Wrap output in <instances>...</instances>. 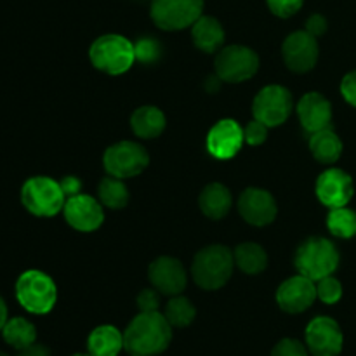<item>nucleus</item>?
I'll use <instances>...</instances> for the list:
<instances>
[{"label":"nucleus","mask_w":356,"mask_h":356,"mask_svg":"<svg viewBox=\"0 0 356 356\" xmlns=\"http://www.w3.org/2000/svg\"><path fill=\"white\" fill-rule=\"evenodd\" d=\"M90 63L108 75H122L136 61V45L129 38L108 33L96 38L89 49Z\"/></svg>","instance_id":"obj_4"},{"label":"nucleus","mask_w":356,"mask_h":356,"mask_svg":"<svg viewBox=\"0 0 356 356\" xmlns=\"http://www.w3.org/2000/svg\"><path fill=\"white\" fill-rule=\"evenodd\" d=\"M341 94L344 99L356 108V70L348 73L341 82Z\"/></svg>","instance_id":"obj_36"},{"label":"nucleus","mask_w":356,"mask_h":356,"mask_svg":"<svg viewBox=\"0 0 356 356\" xmlns=\"http://www.w3.org/2000/svg\"><path fill=\"white\" fill-rule=\"evenodd\" d=\"M172 325L160 312L139 313L124 332V350L131 356H156L169 348Z\"/></svg>","instance_id":"obj_1"},{"label":"nucleus","mask_w":356,"mask_h":356,"mask_svg":"<svg viewBox=\"0 0 356 356\" xmlns=\"http://www.w3.org/2000/svg\"><path fill=\"white\" fill-rule=\"evenodd\" d=\"M191 37H193V44L200 51L212 54V52H218L225 42V28L216 17L202 14L191 26Z\"/></svg>","instance_id":"obj_20"},{"label":"nucleus","mask_w":356,"mask_h":356,"mask_svg":"<svg viewBox=\"0 0 356 356\" xmlns=\"http://www.w3.org/2000/svg\"><path fill=\"white\" fill-rule=\"evenodd\" d=\"M316 282L305 275H296L285 280L277 291V302L285 313L298 315V313L306 312L312 308L313 302L316 301Z\"/></svg>","instance_id":"obj_14"},{"label":"nucleus","mask_w":356,"mask_h":356,"mask_svg":"<svg viewBox=\"0 0 356 356\" xmlns=\"http://www.w3.org/2000/svg\"><path fill=\"white\" fill-rule=\"evenodd\" d=\"M327 228L334 236L339 238H353L356 235V212L344 207L330 209L327 216Z\"/></svg>","instance_id":"obj_29"},{"label":"nucleus","mask_w":356,"mask_h":356,"mask_svg":"<svg viewBox=\"0 0 356 356\" xmlns=\"http://www.w3.org/2000/svg\"><path fill=\"white\" fill-rule=\"evenodd\" d=\"M214 66L222 82H245L259 70V56L245 45H228L216 56Z\"/></svg>","instance_id":"obj_8"},{"label":"nucleus","mask_w":356,"mask_h":356,"mask_svg":"<svg viewBox=\"0 0 356 356\" xmlns=\"http://www.w3.org/2000/svg\"><path fill=\"white\" fill-rule=\"evenodd\" d=\"M14 292L21 308L31 315H47L58 301L54 280L40 270L23 271L17 277Z\"/></svg>","instance_id":"obj_3"},{"label":"nucleus","mask_w":356,"mask_h":356,"mask_svg":"<svg viewBox=\"0 0 356 356\" xmlns=\"http://www.w3.org/2000/svg\"><path fill=\"white\" fill-rule=\"evenodd\" d=\"M148 278L160 294H165L169 298L179 296L188 284L186 270L181 264V261L169 256L159 257L149 264Z\"/></svg>","instance_id":"obj_16"},{"label":"nucleus","mask_w":356,"mask_h":356,"mask_svg":"<svg viewBox=\"0 0 356 356\" xmlns=\"http://www.w3.org/2000/svg\"><path fill=\"white\" fill-rule=\"evenodd\" d=\"M316 294H318L320 301L325 302V305H336L343 298V285L337 278L329 275V277L316 282Z\"/></svg>","instance_id":"obj_30"},{"label":"nucleus","mask_w":356,"mask_h":356,"mask_svg":"<svg viewBox=\"0 0 356 356\" xmlns=\"http://www.w3.org/2000/svg\"><path fill=\"white\" fill-rule=\"evenodd\" d=\"M238 212L249 225L268 226L277 218V200L263 188H247L238 198Z\"/></svg>","instance_id":"obj_15"},{"label":"nucleus","mask_w":356,"mask_h":356,"mask_svg":"<svg viewBox=\"0 0 356 356\" xmlns=\"http://www.w3.org/2000/svg\"><path fill=\"white\" fill-rule=\"evenodd\" d=\"M2 337L10 348L21 351L37 343V329L30 320L23 318V316H13L3 325Z\"/></svg>","instance_id":"obj_25"},{"label":"nucleus","mask_w":356,"mask_h":356,"mask_svg":"<svg viewBox=\"0 0 356 356\" xmlns=\"http://www.w3.org/2000/svg\"><path fill=\"white\" fill-rule=\"evenodd\" d=\"M198 204H200L202 212H204L209 219L218 221V219H222L229 211H232V191H229L225 184L211 183L202 190Z\"/></svg>","instance_id":"obj_22"},{"label":"nucleus","mask_w":356,"mask_h":356,"mask_svg":"<svg viewBox=\"0 0 356 356\" xmlns=\"http://www.w3.org/2000/svg\"><path fill=\"white\" fill-rule=\"evenodd\" d=\"M353 179L341 169H327L316 179V197L325 207L337 209L350 204L353 198Z\"/></svg>","instance_id":"obj_17"},{"label":"nucleus","mask_w":356,"mask_h":356,"mask_svg":"<svg viewBox=\"0 0 356 356\" xmlns=\"http://www.w3.org/2000/svg\"><path fill=\"white\" fill-rule=\"evenodd\" d=\"M221 82H222V80L219 79L218 75H214V76H209V79H207V82H205V89H207L209 92H216V90L219 89V86H221Z\"/></svg>","instance_id":"obj_41"},{"label":"nucleus","mask_w":356,"mask_h":356,"mask_svg":"<svg viewBox=\"0 0 356 356\" xmlns=\"http://www.w3.org/2000/svg\"><path fill=\"white\" fill-rule=\"evenodd\" d=\"M63 214H65L66 222L73 229L82 233L96 232L104 221V212L99 202L86 193H79L66 198Z\"/></svg>","instance_id":"obj_13"},{"label":"nucleus","mask_w":356,"mask_h":356,"mask_svg":"<svg viewBox=\"0 0 356 356\" xmlns=\"http://www.w3.org/2000/svg\"><path fill=\"white\" fill-rule=\"evenodd\" d=\"M0 356H10V355H7L6 351H0Z\"/></svg>","instance_id":"obj_43"},{"label":"nucleus","mask_w":356,"mask_h":356,"mask_svg":"<svg viewBox=\"0 0 356 356\" xmlns=\"http://www.w3.org/2000/svg\"><path fill=\"white\" fill-rule=\"evenodd\" d=\"M292 111V94L284 86H266L257 92L252 103L254 118L268 127L287 122Z\"/></svg>","instance_id":"obj_10"},{"label":"nucleus","mask_w":356,"mask_h":356,"mask_svg":"<svg viewBox=\"0 0 356 356\" xmlns=\"http://www.w3.org/2000/svg\"><path fill=\"white\" fill-rule=\"evenodd\" d=\"M103 163L108 176L127 179L138 176L148 167L149 155L139 143L120 141L104 152Z\"/></svg>","instance_id":"obj_7"},{"label":"nucleus","mask_w":356,"mask_h":356,"mask_svg":"<svg viewBox=\"0 0 356 356\" xmlns=\"http://www.w3.org/2000/svg\"><path fill=\"white\" fill-rule=\"evenodd\" d=\"M97 193H99L101 204L106 205L108 209L117 211V209H124L129 204L127 186H125L124 179H118V177L108 176L101 179Z\"/></svg>","instance_id":"obj_27"},{"label":"nucleus","mask_w":356,"mask_h":356,"mask_svg":"<svg viewBox=\"0 0 356 356\" xmlns=\"http://www.w3.org/2000/svg\"><path fill=\"white\" fill-rule=\"evenodd\" d=\"M298 115L301 125L313 134L330 127L332 124V104L320 92H308L299 99Z\"/></svg>","instance_id":"obj_19"},{"label":"nucleus","mask_w":356,"mask_h":356,"mask_svg":"<svg viewBox=\"0 0 356 356\" xmlns=\"http://www.w3.org/2000/svg\"><path fill=\"white\" fill-rule=\"evenodd\" d=\"M309 149L320 163H336L343 155V141L330 127L316 131L309 136Z\"/></svg>","instance_id":"obj_24"},{"label":"nucleus","mask_w":356,"mask_h":356,"mask_svg":"<svg viewBox=\"0 0 356 356\" xmlns=\"http://www.w3.org/2000/svg\"><path fill=\"white\" fill-rule=\"evenodd\" d=\"M124 351V334L113 325H99L87 337V353L92 356H118Z\"/></svg>","instance_id":"obj_21"},{"label":"nucleus","mask_w":356,"mask_h":356,"mask_svg":"<svg viewBox=\"0 0 356 356\" xmlns=\"http://www.w3.org/2000/svg\"><path fill=\"white\" fill-rule=\"evenodd\" d=\"M271 356H309V351L301 341L285 337L280 343H277V346L271 351Z\"/></svg>","instance_id":"obj_31"},{"label":"nucleus","mask_w":356,"mask_h":356,"mask_svg":"<svg viewBox=\"0 0 356 356\" xmlns=\"http://www.w3.org/2000/svg\"><path fill=\"white\" fill-rule=\"evenodd\" d=\"M160 292L156 289H145L138 294V306L139 312L149 313V312H159L160 308Z\"/></svg>","instance_id":"obj_35"},{"label":"nucleus","mask_w":356,"mask_h":356,"mask_svg":"<svg viewBox=\"0 0 356 356\" xmlns=\"http://www.w3.org/2000/svg\"><path fill=\"white\" fill-rule=\"evenodd\" d=\"M160 54L159 42L153 38H141L136 44V59L141 63H153Z\"/></svg>","instance_id":"obj_33"},{"label":"nucleus","mask_w":356,"mask_h":356,"mask_svg":"<svg viewBox=\"0 0 356 356\" xmlns=\"http://www.w3.org/2000/svg\"><path fill=\"white\" fill-rule=\"evenodd\" d=\"M306 348L312 356H339L344 337L339 323L330 316H316L305 330Z\"/></svg>","instance_id":"obj_11"},{"label":"nucleus","mask_w":356,"mask_h":356,"mask_svg":"<svg viewBox=\"0 0 356 356\" xmlns=\"http://www.w3.org/2000/svg\"><path fill=\"white\" fill-rule=\"evenodd\" d=\"M339 266V252L330 240L323 236H312L301 243L296 252V268L299 275L318 282L329 277Z\"/></svg>","instance_id":"obj_6"},{"label":"nucleus","mask_w":356,"mask_h":356,"mask_svg":"<svg viewBox=\"0 0 356 356\" xmlns=\"http://www.w3.org/2000/svg\"><path fill=\"white\" fill-rule=\"evenodd\" d=\"M282 54L289 70L296 73H306L315 68L318 61V40L306 30L294 31L285 38Z\"/></svg>","instance_id":"obj_12"},{"label":"nucleus","mask_w":356,"mask_h":356,"mask_svg":"<svg viewBox=\"0 0 356 356\" xmlns=\"http://www.w3.org/2000/svg\"><path fill=\"white\" fill-rule=\"evenodd\" d=\"M235 264L247 275H257L266 270L268 266V254L259 243L245 242L240 243L235 250Z\"/></svg>","instance_id":"obj_26"},{"label":"nucleus","mask_w":356,"mask_h":356,"mask_svg":"<svg viewBox=\"0 0 356 356\" xmlns=\"http://www.w3.org/2000/svg\"><path fill=\"white\" fill-rule=\"evenodd\" d=\"M268 129H270L268 125H264L263 122L256 120V118H254L252 122H249V124L243 127V138H245L247 145L250 146L263 145L268 138Z\"/></svg>","instance_id":"obj_32"},{"label":"nucleus","mask_w":356,"mask_h":356,"mask_svg":"<svg viewBox=\"0 0 356 356\" xmlns=\"http://www.w3.org/2000/svg\"><path fill=\"white\" fill-rule=\"evenodd\" d=\"M271 13L278 17H291L302 7L305 0H266Z\"/></svg>","instance_id":"obj_34"},{"label":"nucleus","mask_w":356,"mask_h":356,"mask_svg":"<svg viewBox=\"0 0 356 356\" xmlns=\"http://www.w3.org/2000/svg\"><path fill=\"white\" fill-rule=\"evenodd\" d=\"M163 315H165L167 322L172 325V329L174 327H176V329H184V327H188L195 320L197 309L191 305L190 299L179 294L172 296V298L169 299V302L165 305Z\"/></svg>","instance_id":"obj_28"},{"label":"nucleus","mask_w":356,"mask_h":356,"mask_svg":"<svg viewBox=\"0 0 356 356\" xmlns=\"http://www.w3.org/2000/svg\"><path fill=\"white\" fill-rule=\"evenodd\" d=\"M245 138L243 127L232 118H225L212 125L207 136V149L214 159L229 160L242 149Z\"/></svg>","instance_id":"obj_18"},{"label":"nucleus","mask_w":356,"mask_h":356,"mask_svg":"<svg viewBox=\"0 0 356 356\" xmlns=\"http://www.w3.org/2000/svg\"><path fill=\"white\" fill-rule=\"evenodd\" d=\"M204 13V0H152V19L167 31L193 26Z\"/></svg>","instance_id":"obj_9"},{"label":"nucleus","mask_w":356,"mask_h":356,"mask_svg":"<svg viewBox=\"0 0 356 356\" xmlns=\"http://www.w3.org/2000/svg\"><path fill=\"white\" fill-rule=\"evenodd\" d=\"M7 320H9V312H7L6 301H3V298L0 296V332H2L3 325L7 323Z\"/></svg>","instance_id":"obj_40"},{"label":"nucleus","mask_w":356,"mask_h":356,"mask_svg":"<svg viewBox=\"0 0 356 356\" xmlns=\"http://www.w3.org/2000/svg\"><path fill=\"white\" fill-rule=\"evenodd\" d=\"M59 184H61V188H63V191H65L66 198L73 197V195H79L80 190H82V183H80L79 177H75V176L63 177V179L59 181Z\"/></svg>","instance_id":"obj_38"},{"label":"nucleus","mask_w":356,"mask_h":356,"mask_svg":"<svg viewBox=\"0 0 356 356\" xmlns=\"http://www.w3.org/2000/svg\"><path fill=\"white\" fill-rule=\"evenodd\" d=\"M66 195L59 181L49 176H33L21 186V204L37 218H52L63 211Z\"/></svg>","instance_id":"obj_5"},{"label":"nucleus","mask_w":356,"mask_h":356,"mask_svg":"<svg viewBox=\"0 0 356 356\" xmlns=\"http://www.w3.org/2000/svg\"><path fill=\"white\" fill-rule=\"evenodd\" d=\"M72 356H92L90 353H75V355H72Z\"/></svg>","instance_id":"obj_42"},{"label":"nucleus","mask_w":356,"mask_h":356,"mask_svg":"<svg viewBox=\"0 0 356 356\" xmlns=\"http://www.w3.org/2000/svg\"><path fill=\"white\" fill-rule=\"evenodd\" d=\"M167 118L156 106H141L132 113L131 127L141 139H155L165 131Z\"/></svg>","instance_id":"obj_23"},{"label":"nucleus","mask_w":356,"mask_h":356,"mask_svg":"<svg viewBox=\"0 0 356 356\" xmlns=\"http://www.w3.org/2000/svg\"><path fill=\"white\" fill-rule=\"evenodd\" d=\"M17 356H52V355L47 348L42 346V344L35 343V344H31L30 348H26V350H21Z\"/></svg>","instance_id":"obj_39"},{"label":"nucleus","mask_w":356,"mask_h":356,"mask_svg":"<svg viewBox=\"0 0 356 356\" xmlns=\"http://www.w3.org/2000/svg\"><path fill=\"white\" fill-rule=\"evenodd\" d=\"M306 31L312 33L313 37L318 38L320 35H323L327 31V19L322 14H313V16H309V19L306 21Z\"/></svg>","instance_id":"obj_37"},{"label":"nucleus","mask_w":356,"mask_h":356,"mask_svg":"<svg viewBox=\"0 0 356 356\" xmlns=\"http://www.w3.org/2000/svg\"><path fill=\"white\" fill-rule=\"evenodd\" d=\"M235 256L226 245L204 247L195 256L191 275L198 287L204 291H218L225 287L233 275Z\"/></svg>","instance_id":"obj_2"}]
</instances>
